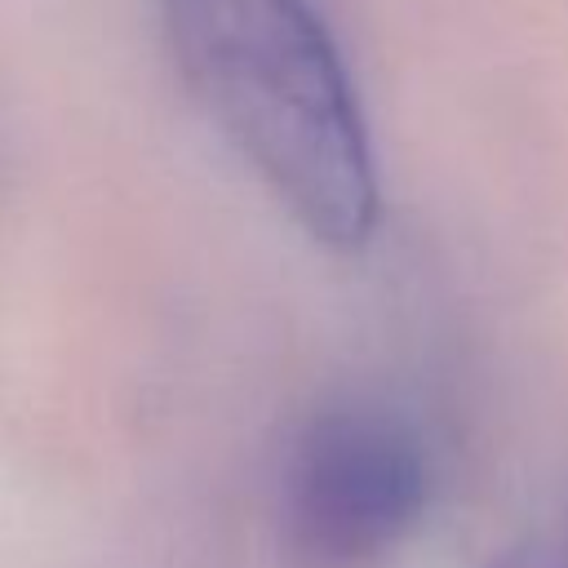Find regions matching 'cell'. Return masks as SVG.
I'll list each match as a JSON object with an SVG mask.
<instances>
[{
  "label": "cell",
  "mask_w": 568,
  "mask_h": 568,
  "mask_svg": "<svg viewBox=\"0 0 568 568\" xmlns=\"http://www.w3.org/2000/svg\"><path fill=\"white\" fill-rule=\"evenodd\" d=\"M173 62L275 204L328 248H364L382 182L359 89L315 0H155Z\"/></svg>",
  "instance_id": "6da1fadb"
},
{
  "label": "cell",
  "mask_w": 568,
  "mask_h": 568,
  "mask_svg": "<svg viewBox=\"0 0 568 568\" xmlns=\"http://www.w3.org/2000/svg\"><path fill=\"white\" fill-rule=\"evenodd\" d=\"M426 497L430 457L417 426L386 404H333L288 457V546L311 568L373 564L413 532Z\"/></svg>",
  "instance_id": "7a4b0ae2"
},
{
  "label": "cell",
  "mask_w": 568,
  "mask_h": 568,
  "mask_svg": "<svg viewBox=\"0 0 568 568\" xmlns=\"http://www.w3.org/2000/svg\"><path fill=\"white\" fill-rule=\"evenodd\" d=\"M488 568H568V510L555 515L546 528L510 541Z\"/></svg>",
  "instance_id": "3957f363"
}]
</instances>
